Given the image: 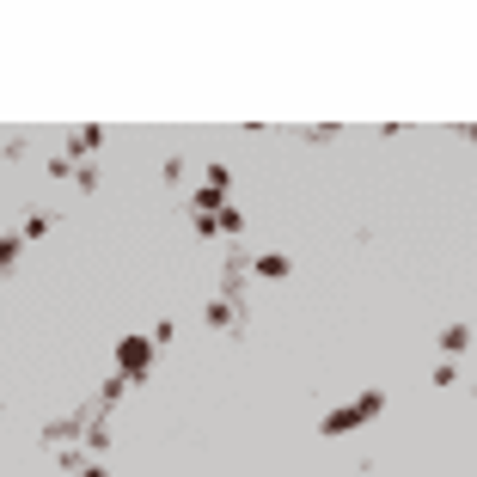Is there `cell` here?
<instances>
[{
  "mask_svg": "<svg viewBox=\"0 0 477 477\" xmlns=\"http://www.w3.org/2000/svg\"><path fill=\"white\" fill-rule=\"evenodd\" d=\"M209 324L214 330H239V313H233L227 300H209Z\"/></svg>",
  "mask_w": 477,
  "mask_h": 477,
  "instance_id": "cell-8",
  "label": "cell"
},
{
  "mask_svg": "<svg viewBox=\"0 0 477 477\" xmlns=\"http://www.w3.org/2000/svg\"><path fill=\"white\" fill-rule=\"evenodd\" d=\"M441 349H447V362L465 355V349H472V330H465V324H447V330H441Z\"/></svg>",
  "mask_w": 477,
  "mask_h": 477,
  "instance_id": "cell-6",
  "label": "cell"
},
{
  "mask_svg": "<svg viewBox=\"0 0 477 477\" xmlns=\"http://www.w3.org/2000/svg\"><path fill=\"white\" fill-rule=\"evenodd\" d=\"M355 410H362V417H379V410H386V392H362V398H355Z\"/></svg>",
  "mask_w": 477,
  "mask_h": 477,
  "instance_id": "cell-9",
  "label": "cell"
},
{
  "mask_svg": "<svg viewBox=\"0 0 477 477\" xmlns=\"http://www.w3.org/2000/svg\"><path fill=\"white\" fill-rule=\"evenodd\" d=\"M190 220H196L203 239H239V233H245V214L233 209V203H227L220 214H190Z\"/></svg>",
  "mask_w": 477,
  "mask_h": 477,
  "instance_id": "cell-2",
  "label": "cell"
},
{
  "mask_svg": "<svg viewBox=\"0 0 477 477\" xmlns=\"http://www.w3.org/2000/svg\"><path fill=\"white\" fill-rule=\"evenodd\" d=\"M74 477H110V472H105V465H80Z\"/></svg>",
  "mask_w": 477,
  "mask_h": 477,
  "instance_id": "cell-11",
  "label": "cell"
},
{
  "mask_svg": "<svg viewBox=\"0 0 477 477\" xmlns=\"http://www.w3.org/2000/svg\"><path fill=\"white\" fill-rule=\"evenodd\" d=\"M227 209V190L220 184H196V196H190V214H220Z\"/></svg>",
  "mask_w": 477,
  "mask_h": 477,
  "instance_id": "cell-5",
  "label": "cell"
},
{
  "mask_svg": "<svg viewBox=\"0 0 477 477\" xmlns=\"http://www.w3.org/2000/svg\"><path fill=\"white\" fill-rule=\"evenodd\" d=\"M50 227H55L50 214H31V220H25V239H44V233H50Z\"/></svg>",
  "mask_w": 477,
  "mask_h": 477,
  "instance_id": "cell-10",
  "label": "cell"
},
{
  "mask_svg": "<svg viewBox=\"0 0 477 477\" xmlns=\"http://www.w3.org/2000/svg\"><path fill=\"white\" fill-rule=\"evenodd\" d=\"M154 337H147V330H135V337H123V343H116V373H123V379H135V386H141V379H147V368H154Z\"/></svg>",
  "mask_w": 477,
  "mask_h": 477,
  "instance_id": "cell-1",
  "label": "cell"
},
{
  "mask_svg": "<svg viewBox=\"0 0 477 477\" xmlns=\"http://www.w3.org/2000/svg\"><path fill=\"white\" fill-rule=\"evenodd\" d=\"M368 417L355 410V404H343V410H324V423H318V434H349V428H362Z\"/></svg>",
  "mask_w": 477,
  "mask_h": 477,
  "instance_id": "cell-4",
  "label": "cell"
},
{
  "mask_svg": "<svg viewBox=\"0 0 477 477\" xmlns=\"http://www.w3.org/2000/svg\"><path fill=\"white\" fill-rule=\"evenodd\" d=\"M251 269H258L264 282H282V275H288V269H294V264H288L282 251H264V258H258V264H251Z\"/></svg>",
  "mask_w": 477,
  "mask_h": 477,
  "instance_id": "cell-7",
  "label": "cell"
},
{
  "mask_svg": "<svg viewBox=\"0 0 477 477\" xmlns=\"http://www.w3.org/2000/svg\"><path fill=\"white\" fill-rule=\"evenodd\" d=\"M105 147V129L99 123H80V129H68V159H92Z\"/></svg>",
  "mask_w": 477,
  "mask_h": 477,
  "instance_id": "cell-3",
  "label": "cell"
}]
</instances>
